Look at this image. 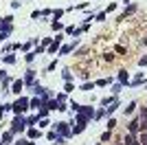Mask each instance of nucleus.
<instances>
[{
    "label": "nucleus",
    "mask_w": 147,
    "mask_h": 145,
    "mask_svg": "<svg viewBox=\"0 0 147 145\" xmlns=\"http://www.w3.org/2000/svg\"><path fill=\"white\" fill-rule=\"evenodd\" d=\"M35 75H37V72L33 70V68H29V70L24 72V79H22V81H24V86H29V88H31V86L35 84Z\"/></svg>",
    "instance_id": "nucleus-6"
},
{
    "label": "nucleus",
    "mask_w": 147,
    "mask_h": 145,
    "mask_svg": "<svg viewBox=\"0 0 147 145\" xmlns=\"http://www.w3.org/2000/svg\"><path fill=\"white\" fill-rule=\"evenodd\" d=\"M103 60L105 62H112V60H114V53H103Z\"/></svg>",
    "instance_id": "nucleus-49"
},
{
    "label": "nucleus",
    "mask_w": 147,
    "mask_h": 145,
    "mask_svg": "<svg viewBox=\"0 0 147 145\" xmlns=\"http://www.w3.org/2000/svg\"><path fill=\"white\" fill-rule=\"evenodd\" d=\"M13 134H22L26 130V117L24 115H16L13 117V121H11V127H9Z\"/></svg>",
    "instance_id": "nucleus-1"
},
{
    "label": "nucleus",
    "mask_w": 147,
    "mask_h": 145,
    "mask_svg": "<svg viewBox=\"0 0 147 145\" xmlns=\"http://www.w3.org/2000/svg\"><path fill=\"white\" fill-rule=\"evenodd\" d=\"M121 90H123V84H114V86H112V88H110L112 97H117V95H119V92H121Z\"/></svg>",
    "instance_id": "nucleus-31"
},
{
    "label": "nucleus",
    "mask_w": 147,
    "mask_h": 145,
    "mask_svg": "<svg viewBox=\"0 0 147 145\" xmlns=\"http://www.w3.org/2000/svg\"><path fill=\"white\" fill-rule=\"evenodd\" d=\"M64 13H66V9H55V11L51 13V16H53V20H59L61 16H64Z\"/></svg>",
    "instance_id": "nucleus-33"
},
{
    "label": "nucleus",
    "mask_w": 147,
    "mask_h": 145,
    "mask_svg": "<svg viewBox=\"0 0 147 145\" xmlns=\"http://www.w3.org/2000/svg\"><path fill=\"white\" fill-rule=\"evenodd\" d=\"M49 112H51V110L46 108V106H42V108L37 110V119H44V117H49Z\"/></svg>",
    "instance_id": "nucleus-30"
},
{
    "label": "nucleus",
    "mask_w": 147,
    "mask_h": 145,
    "mask_svg": "<svg viewBox=\"0 0 147 145\" xmlns=\"http://www.w3.org/2000/svg\"><path fill=\"white\" fill-rule=\"evenodd\" d=\"M31 18H33V20H37V18H42V11H40V9H35V11L31 13Z\"/></svg>",
    "instance_id": "nucleus-45"
},
{
    "label": "nucleus",
    "mask_w": 147,
    "mask_h": 145,
    "mask_svg": "<svg viewBox=\"0 0 147 145\" xmlns=\"http://www.w3.org/2000/svg\"><path fill=\"white\" fill-rule=\"evenodd\" d=\"M86 53H88V48H86V46H81L79 51H77V55H86Z\"/></svg>",
    "instance_id": "nucleus-53"
},
{
    "label": "nucleus",
    "mask_w": 147,
    "mask_h": 145,
    "mask_svg": "<svg viewBox=\"0 0 147 145\" xmlns=\"http://www.w3.org/2000/svg\"><path fill=\"white\" fill-rule=\"evenodd\" d=\"M75 90V84L73 81H66V86H64V92H73Z\"/></svg>",
    "instance_id": "nucleus-40"
},
{
    "label": "nucleus",
    "mask_w": 147,
    "mask_h": 145,
    "mask_svg": "<svg viewBox=\"0 0 147 145\" xmlns=\"http://www.w3.org/2000/svg\"><path fill=\"white\" fill-rule=\"evenodd\" d=\"M29 110V97H18V101L11 103V112L13 115H24Z\"/></svg>",
    "instance_id": "nucleus-2"
},
{
    "label": "nucleus",
    "mask_w": 147,
    "mask_h": 145,
    "mask_svg": "<svg viewBox=\"0 0 147 145\" xmlns=\"http://www.w3.org/2000/svg\"><path fill=\"white\" fill-rule=\"evenodd\" d=\"M79 112H81V115H86V117H90V119H94V108H92V106H81Z\"/></svg>",
    "instance_id": "nucleus-18"
},
{
    "label": "nucleus",
    "mask_w": 147,
    "mask_h": 145,
    "mask_svg": "<svg viewBox=\"0 0 147 145\" xmlns=\"http://www.w3.org/2000/svg\"><path fill=\"white\" fill-rule=\"evenodd\" d=\"M143 44H145V46H147V35H145V37H143Z\"/></svg>",
    "instance_id": "nucleus-56"
},
{
    "label": "nucleus",
    "mask_w": 147,
    "mask_h": 145,
    "mask_svg": "<svg viewBox=\"0 0 147 145\" xmlns=\"http://www.w3.org/2000/svg\"><path fill=\"white\" fill-rule=\"evenodd\" d=\"M75 121L79 123V125H86L88 121H90V117H86V115H81V112H77V117H75Z\"/></svg>",
    "instance_id": "nucleus-20"
},
{
    "label": "nucleus",
    "mask_w": 147,
    "mask_h": 145,
    "mask_svg": "<svg viewBox=\"0 0 147 145\" xmlns=\"http://www.w3.org/2000/svg\"><path fill=\"white\" fill-rule=\"evenodd\" d=\"M114 127H117V121H114V119H108V130H114Z\"/></svg>",
    "instance_id": "nucleus-48"
},
{
    "label": "nucleus",
    "mask_w": 147,
    "mask_h": 145,
    "mask_svg": "<svg viewBox=\"0 0 147 145\" xmlns=\"http://www.w3.org/2000/svg\"><path fill=\"white\" fill-rule=\"evenodd\" d=\"M84 130H86V125H79V123H75V127H70V134L75 136V134H81Z\"/></svg>",
    "instance_id": "nucleus-23"
},
{
    "label": "nucleus",
    "mask_w": 147,
    "mask_h": 145,
    "mask_svg": "<svg viewBox=\"0 0 147 145\" xmlns=\"http://www.w3.org/2000/svg\"><path fill=\"white\" fill-rule=\"evenodd\" d=\"M51 13H53V9H42V18H49Z\"/></svg>",
    "instance_id": "nucleus-52"
},
{
    "label": "nucleus",
    "mask_w": 147,
    "mask_h": 145,
    "mask_svg": "<svg viewBox=\"0 0 147 145\" xmlns=\"http://www.w3.org/2000/svg\"><path fill=\"white\" fill-rule=\"evenodd\" d=\"M46 90H49V88H44L40 81H35V84L31 86V92H33L35 97H44V95H46Z\"/></svg>",
    "instance_id": "nucleus-8"
},
{
    "label": "nucleus",
    "mask_w": 147,
    "mask_h": 145,
    "mask_svg": "<svg viewBox=\"0 0 147 145\" xmlns=\"http://www.w3.org/2000/svg\"><path fill=\"white\" fill-rule=\"evenodd\" d=\"M66 141H68L66 136H61V134H57V132H55V141H53L55 145H66Z\"/></svg>",
    "instance_id": "nucleus-28"
},
{
    "label": "nucleus",
    "mask_w": 147,
    "mask_h": 145,
    "mask_svg": "<svg viewBox=\"0 0 147 145\" xmlns=\"http://www.w3.org/2000/svg\"><path fill=\"white\" fill-rule=\"evenodd\" d=\"M16 60H18V57H16L13 53H7V55H2V64H7V66H13V64H16Z\"/></svg>",
    "instance_id": "nucleus-17"
},
{
    "label": "nucleus",
    "mask_w": 147,
    "mask_h": 145,
    "mask_svg": "<svg viewBox=\"0 0 147 145\" xmlns=\"http://www.w3.org/2000/svg\"><path fill=\"white\" fill-rule=\"evenodd\" d=\"M46 141H51V143L55 141V130H49V132H46Z\"/></svg>",
    "instance_id": "nucleus-43"
},
{
    "label": "nucleus",
    "mask_w": 147,
    "mask_h": 145,
    "mask_svg": "<svg viewBox=\"0 0 147 145\" xmlns=\"http://www.w3.org/2000/svg\"><path fill=\"white\" fill-rule=\"evenodd\" d=\"M145 88H147V86H145Z\"/></svg>",
    "instance_id": "nucleus-59"
},
{
    "label": "nucleus",
    "mask_w": 147,
    "mask_h": 145,
    "mask_svg": "<svg viewBox=\"0 0 147 145\" xmlns=\"http://www.w3.org/2000/svg\"><path fill=\"white\" fill-rule=\"evenodd\" d=\"M5 112H7V110H5V103H0V119L5 117Z\"/></svg>",
    "instance_id": "nucleus-54"
},
{
    "label": "nucleus",
    "mask_w": 147,
    "mask_h": 145,
    "mask_svg": "<svg viewBox=\"0 0 147 145\" xmlns=\"http://www.w3.org/2000/svg\"><path fill=\"white\" fill-rule=\"evenodd\" d=\"M24 145H35V141H31V139H26V141H24Z\"/></svg>",
    "instance_id": "nucleus-55"
},
{
    "label": "nucleus",
    "mask_w": 147,
    "mask_h": 145,
    "mask_svg": "<svg viewBox=\"0 0 147 145\" xmlns=\"http://www.w3.org/2000/svg\"><path fill=\"white\" fill-rule=\"evenodd\" d=\"M119 106H121V101H119V99H114L112 103H108V106H105V117H108V115H114Z\"/></svg>",
    "instance_id": "nucleus-12"
},
{
    "label": "nucleus",
    "mask_w": 147,
    "mask_h": 145,
    "mask_svg": "<svg viewBox=\"0 0 147 145\" xmlns=\"http://www.w3.org/2000/svg\"><path fill=\"white\" fill-rule=\"evenodd\" d=\"M49 125H51V123H49V119H46V117L37 121V127H40V130H44V127H49Z\"/></svg>",
    "instance_id": "nucleus-34"
},
{
    "label": "nucleus",
    "mask_w": 147,
    "mask_h": 145,
    "mask_svg": "<svg viewBox=\"0 0 147 145\" xmlns=\"http://www.w3.org/2000/svg\"><path fill=\"white\" fill-rule=\"evenodd\" d=\"M108 84H112L110 77H108V79H97V81H94V86H99V88H105Z\"/></svg>",
    "instance_id": "nucleus-29"
},
{
    "label": "nucleus",
    "mask_w": 147,
    "mask_h": 145,
    "mask_svg": "<svg viewBox=\"0 0 147 145\" xmlns=\"http://www.w3.org/2000/svg\"><path fill=\"white\" fill-rule=\"evenodd\" d=\"M123 145H141V141H138V134L127 132L125 136H123Z\"/></svg>",
    "instance_id": "nucleus-5"
},
{
    "label": "nucleus",
    "mask_w": 147,
    "mask_h": 145,
    "mask_svg": "<svg viewBox=\"0 0 147 145\" xmlns=\"http://www.w3.org/2000/svg\"><path fill=\"white\" fill-rule=\"evenodd\" d=\"M33 42H35V40H31V42H24V44H22V48H20V51H29V48L33 46Z\"/></svg>",
    "instance_id": "nucleus-44"
},
{
    "label": "nucleus",
    "mask_w": 147,
    "mask_h": 145,
    "mask_svg": "<svg viewBox=\"0 0 147 145\" xmlns=\"http://www.w3.org/2000/svg\"><path fill=\"white\" fill-rule=\"evenodd\" d=\"M51 29H53V31H57V33H59V31H64V24H61L59 20H53V22H51Z\"/></svg>",
    "instance_id": "nucleus-24"
},
{
    "label": "nucleus",
    "mask_w": 147,
    "mask_h": 145,
    "mask_svg": "<svg viewBox=\"0 0 147 145\" xmlns=\"http://www.w3.org/2000/svg\"><path fill=\"white\" fill-rule=\"evenodd\" d=\"M112 141V130H105V132H101V143H110Z\"/></svg>",
    "instance_id": "nucleus-22"
},
{
    "label": "nucleus",
    "mask_w": 147,
    "mask_h": 145,
    "mask_svg": "<svg viewBox=\"0 0 147 145\" xmlns=\"http://www.w3.org/2000/svg\"><path fill=\"white\" fill-rule=\"evenodd\" d=\"M9 35H11V33H7V31H0V44L7 42V40H9Z\"/></svg>",
    "instance_id": "nucleus-42"
},
{
    "label": "nucleus",
    "mask_w": 147,
    "mask_h": 145,
    "mask_svg": "<svg viewBox=\"0 0 147 145\" xmlns=\"http://www.w3.org/2000/svg\"><path fill=\"white\" fill-rule=\"evenodd\" d=\"M20 7H22V2H20V0H13V2H11V9H13V11H16V9H20Z\"/></svg>",
    "instance_id": "nucleus-47"
},
{
    "label": "nucleus",
    "mask_w": 147,
    "mask_h": 145,
    "mask_svg": "<svg viewBox=\"0 0 147 145\" xmlns=\"http://www.w3.org/2000/svg\"><path fill=\"white\" fill-rule=\"evenodd\" d=\"M123 2H129V0H123Z\"/></svg>",
    "instance_id": "nucleus-58"
},
{
    "label": "nucleus",
    "mask_w": 147,
    "mask_h": 145,
    "mask_svg": "<svg viewBox=\"0 0 147 145\" xmlns=\"http://www.w3.org/2000/svg\"><path fill=\"white\" fill-rule=\"evenodd\" d=\"M114 99H117V97H103V99H101V101H99V103H101V106H103V108H105V106H108V103H112V101H114Z\"/></svg>",
    "instance_id": "nucleus-37"
},
{
    "label": "nucleus",
    "mask_w": 147,
    "mask_h": 145,
    "mask_svg": "<svg viewBox=\"0 0 147 145\" xmlns=\"http://www.w3.org/2000/svg\"><path fill=\"white\" fill-rule=\"evenodd\" d=\"M134 11H136V5H129L127 9H125V11H121V13H119V18H117V20H125L127 16H132Z\"/></svg>",
    "instance_id": "nucleus-16"
},
{
    "label": "nucleus",
    "mask_w": 147,
    "mask_h": 145,
    "mask_svg": "<svg viewBox=\"0 0 147 145\" xmlns=\"http://www.w3.org/2000/svg\"><path fill=\"white\" fill-rule=\"evenodd\" d=\"M35 53H37V55H42V53H46V46H42V44H40V46L35 48Z\"/></svg>",
    "instance_id": "nucleus-51"
},
{
    "label": "nucleus",
    "mask_w": 147,
    "mask_h": 145,
    "mask_svg": "<svg viewBox=\"0 0 147 145\" xmlns=\"http://www.w3.org/2000/svg\"><path fill=\"white\" fill-rule=\"evenodd\" d=\"M37 121H40V119H37V115H29V117H26V127H31V125H35Z\"/></svg>",
    "instance_id": "nucleus-26"
},
{
    "label": "nucleus",
    "mask_w": 147,
    "mask_h": 145,
    "mask_svg": "<svg viewBox=\"0 0 147 145\" xmlns=\"http://www.w3.org/2000/svg\"><path fill=\"white\" fill-rule=\"evenodd\" d=\"M127 132L138 134V132H141V121H138V119H132V121L127 123Z\"/></svg>",
    "instance_id": "nucleus-11"
},
{
    "label": "nucleus",
    "mask_w": 147,
    "mask_h": 145,
    "mask_svg": "<svg viewBox=\"0 0 147 145\" xmlns=\"http://www.w3.org/2000/svg\"><path fill=\"white\" fill-rule=\"evenodd\" d=\"M22 88H24V81H22V79H13V81H11V90H9V92H13V95L20 97Z\"/></svg>",
    "instance_id": "nucleus-7"
},
{
    "label": "nucleus",
    "mask_w": 147,
    "mask_h": 145,
    "mask_svg": "<svg viewBox=\"0 0 147 145\" xmlns=\"http://www.w3.org/2000/svg\"><path fill=\"white\" fill-rule=\"evenodd\" d=\"M61 77H64V81H73V72H70V68H64V70H61Z\"/></svg>",
    "instance_id": "nucleus-27"
},
{
    "label": "nucleus",
    "mask_w": 147,
    "mask_h": 145,
    "mask_svg": "<svg viewBox=\"0 0 147 145\" xmlns=\"http://www.w3.org/2000/svg\"><path fill=\"white\" fill-rule=\"evenodd\" d=\"M51 127H53L57 134H61V136H66V139H73V134H70V123H66V121H57V123H53Z\"/></svg>",
    "instance_id": "nucleus-3"
},
{
    "label": "nucleus",
    "mask_w": 147,
    "mask_h": 145,
    "mask_svg": "<svg viewBox=\"0 0 147 145\" xmlns=\"http://www.w3.org/2000/svg\"><path fill=\"white\" fill-rule=\"evenodd\" d=\"M117 79H119V84H123V86H127V84H129V72H127V70H119Z\"/></svg>",
    "instance_id": "nucleus-15"
},
{
    "label": "nucleus",
    "mask_w": 147,
    "mask_h": 145,
    "mask_svg": "<svg viewBox=\"0 0 147 145\" xmlns=\"http://www.w3.org/2000/svg\"><path fill=\"white\" fill-rule=\"evenodd\" d=\"M35 57H37V53H35V51H29V53L24 55V60H26V64H33V62H35Z\"/></svg>",
    "instance_id": "nucleus-25"
},
{
    "label": "nucleus",
    "mask_w": 147,
    "mask_h": 145,
    "mask_svg": "<svg viewBox=\"0 0 147 145\" xmlns=\"http://www.w3.org/2000/svg\"><path fill=\"white\" fill-rule=\"evenodd\" d=\"M114 9H117V2H110V5H108V9H103V11L110 13V11H114Z\"/></svg>",
    "instance_id": "nucleus-46"
},
{
    "label": "nucleus",
    "mask_w": 147,
    "mask_h": 145,
    "mask_svg": "<svg viewBox=\"0 0 147 145\" xmlns=\"http://www.w3.org/2000/svg\"><path fill=\"white\" fill-rule=\"evenodd\" d=\"M55 99H57L59 103H66V92H57V95H55Z\"/></svg>",
    "instance_id": "nucleus-39"
},
{
    "label": "nucleus",
    "mask_w": 147,
    "mask_h": 145,
    "mask_svg": "<svg viewBox=\"0 0 147 145\" xmlns=\"http://www.w3.org/2000/svg\"><path fill=\"white\" fill-rule=\"evenodd\" d=\"M138 141H141V145H147V130H141V132H138Z\"/></svg>",
    "instance_id": "nucleus-32"
},
{
    "label": "nucleus",
    "mask_w": 147,
    "mask_h": 145,
    "mask_svg": "<svg viewBox=\"0 0 147 145\" xmlns=\"http://www.w3.org/2000/svg\"><path fill=\"white\" fill-rule=\"evenodd\" d=\"M42 106H44L42 97H33V99H29V110H40Z\"/></svg>",
    "instance_id": "nucleus-10"
},
{
    "label": "nucleus",
    "mask_w": 147,
    "mask_h": 145,
    "mask_svg": "<svg viewBox=\"0 0 147 145\" xmlns=\"http://www.w3.org/2000/svg\"><path fill=\"white\" fill-rule=\"evenodd\" d=\"M13 139H16V134L11 132V130H7V132H2V136H0V143H13Z\"/></svg>",
    "instance_id": "nucleus-13"
},
{
    "label": "nucleus",
    "mask_w": 147,
    "mask_h": 145,
    "mask_svg": "<svg viewBox=\"0 0 147 145\" xmlns=\"http://www.w3.org/2000/svg\"><path fill=\"white\" fill-rule=\"evenodd\" d=\"M94 88H97V86H94V81H86V84H81L79 90H84V92H92Z\"/></svg>",
    "instance_id": "nucleus-21"
},
{
    "label": "nucleus",
    "mask_w": 147,
    "mask_h": 145,
    "mask_svg": "<svg viewBox=\"0 0 147 145\" xmlns=\"http://www.w3.org/2000/svg\"><path fill=\"white\" fill-rule=\"evenodd\" d=\"M103 117H105V108H99L97 112H94V119H97V121H101Z\"/></svg>",
    "instance_id": "nucleus-36"
},
{
    "label": "nucleus",
    "mask_w": 147,
    "mask_h": 145,
    "mask_svg": "<svg viewBox=\"0 0 147 145\" xmlns=\"http://www.w3.org/2000/svg\"><path fill=\"white\" fill-rule=\"evenodd\" d=\"M134 110H136V101H129L127 106H125V108H123V115H134Z\"/></svg>",
    "instance_id": "nucleus-19"
},
{
    "label": "nucleus",
    "mask_w": 147,
    "mask_h": 145,
    "mask_svg": "<svg viewBox=\"0 0 147 145\" xmlns=\"http://www.w3.org/2000/svg\"><path fill=\"white\" fill-rule=\"evenodd\" d=\"M138 66H147V55H143V57H141V60H138Z\"/></svg>",
    "instance_id": "nucleus-50"
},
{
    "label": "nucleus",
    "mask_w": 147,
    "mask_h": 145,
    "mask_svg": "<svg viewBox=\"0 0 147 145\" xmlns=\"http://www.w3.org/2000/svg\"><path fill=\"white\" fill-rule=\"evenodd\" d=\"M105 16H108L105 11H99L97 16H94V20H97V22H105Z\"/></svg>",
    "instance_id": "nucleus-38"
},
{
    "label": "nucleus",
    "mask_w": 147,
    "mask_h": 145,
    "mask_svg": "<svg viewBox=\"0 0 147 145\" xmlns=\"http://www.w3.org/2000/svg\"><path fill=\"white\" fill-rule=\"evenodd\" d=\"M55 68H57V60H53V62L49 64V66L44 68V70H46V72H51V70H55Z\"/></svg>",
    "instance_id": "nucleus-41"
},
{
    "label": "nucleus",
    "mask_w": 147,
    "mask_h": 145,
    "mask_svg": "<svg viewBox=\"0 0 147 145\" xmlns=\"http://www.w3.org/2000/svg\"><path fill=\"white\" fill-rule=\"evenodd\" d=\"M79 46V40H73L70 44H61L59 46V51H57V55H70L75 51V48Z\"/></svg>",
    "instance_id": "nucleus-4"
},
{
    "label": "nucleus",
    "mask_w": 147,
    "mask_h": 145,
    "mask_svg": "<svg viewBox=\"0 0 147 145\" xmlns=\"http://www.w3.org/2000/svg\"><path fill=\"white\" fill-rule=\"evenodd\" d=\"M145 84V75H143V72H138V75H136L134 79H132V81H129L127 86H132V88H136V86H143Z\"/></svg>",
    "instance_id": "nucleus-14"
},
{
    "label": "nucleus",
    "mask_w": 147,
    "mask_h": 145,
    "mask_svg": "<svg viewBox=\"0 0 147 145\" xmlns=\"http://www.w3.org/2000/svg\"><path fill=\"white\" fill-rule=\"evenodd\" d=\"M40 136H42V132H40V127H35V125L26 127V139L35 141V139H40Z\"/></svg>",
    "instance_id": "nucleus-9"
},
{
    "label": "nucleus",
    "mask_w": 147,
    "mask_h": 145,
    "mask_svg": "<svg viewBox=\"0 0 147 145\" xmlns=\"http://www.w3.org/2000/svg\"><path fill=\"white\" fill-rule=\"evenodd\" d=\"M112 145H123V143H112Z\"/></svg>",
    "instance_id": "nucleus-57"
},
{
    "label": "nucleus",
    "mask_w": 147,
    "mask_h": 145,
    "mask_svg": "<svg viewBox=\"0 0 147 145\" xmlns=\"http://www.w3.org/2000/svg\"><path fill=\"white\" fill-rule=\"evenodd\" d=\"M138 121H141V125L147 121V108H141V115H138Z\"/></svg>",
    "instance_id": "nucleus-35"
}]
</instances>
